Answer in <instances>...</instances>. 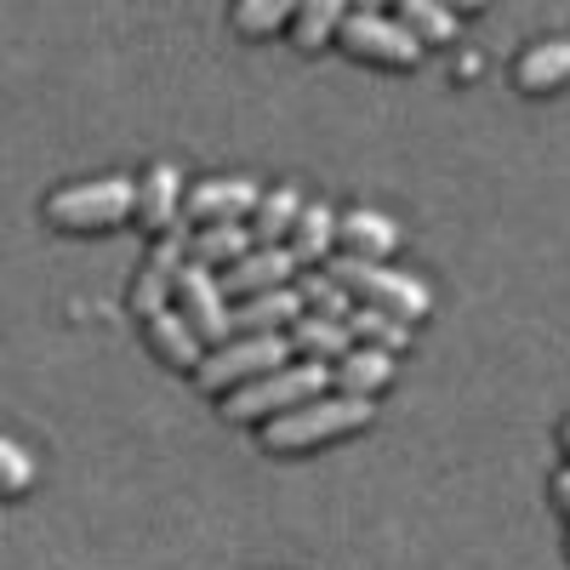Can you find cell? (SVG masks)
<instances>
[{
    "label": "cell",
    "mask_w": 570,
    "mask_h": 570,
    "mask_svg": "<svg viewBox=\"0 0 570 570\" xmlns=\"http://www.w3.org/2000/svg\"><path fill=\"white\" fill-rule=\"evenodd\" d=\"M371 416H376L371 400L325 394V400H314V405H303V411H285V416H274L268 428H257V445H263V456H308V451H320V445H337V440L365 434Z\"/></svg>",
    "instance_id": "cell-1"
},
{
    "label": "cell",
    "mask_w": 570,
    "mask_h": 570,
    "mask_svg": "<svg viewBox=\"0 0 570 570\" xmlns=\"http://www.w3.org/2000/svg\"><path fill=\"white\" fill-rule=\"evenodd\" d=\"M40 217H46V228H58V234H109V228L137 217V177L104 171V177L63 183V188H52V195L40 200Z\"/></svg>",
    "instance_id": "cell-2"
},
{
    "label": "cell",
    "mask_w": 570,
    "mask_h": 570,
    "mask_svg": "<svg viewBox=\"0 0 570 570\" xmlns=\"http://www.w3.org/2000/svg\"><path fill=\"white\" fill-rule=\"evenodd\" d=\"M325 394H331V365L292 360V365H279L274 376H263V383L228 394V400H223V416L240 422V428H268L274 416L303 411V405H314V400H325Z\"/></svg>",
    "instance_id": "cell-3"
},
{
    "label": "cell",
    "mask_w": 570,
    "mask_h": 570,
    "mask_svg": "<svg viewBox=\"0 0 570 570\" xmlns=\"http://www.w3.org/2000/svg\"><path fill=\"white\" fill-rule=\"evenodd\" d=\"M325 274H337L348 292H354V303H365V308H383V314H394L400 325H416V320H428L434 314V292L416 279V274H405V268H394V263H365V257H348V252H337L325 263Z\"/></svg>",
    "instance_id": "cell-4"
},
{
    "label": "cell",
    "mask_w": 570,
    "mask_h": 570,
    "mask_svg": "<svg viewBox=\"0 0 570 570\" xmlns=\"http://www.w3.org/2000/svg\"><path fill=\"white\" fill-rule=\"evenodd\" d=\"M292 360H297V354H292V343H285V337H228L223 348L206 354V365H200V376H195V389L212 394V400L223 405L228 394H240V389L263 383V376H274L279 365H292Z\"/></svg>",
    "instance_id": "cell-5"
},
{
    "label": "cell",
    "mask_w": 570,
    "mask_h": 570,
    "mask_svg": "<svg viewBox=\"0 0 570 570\" xmlns=\"http://www.w3.org/2000/svg\"><path fill=\"white\" fill-rule=\"evenodd\" d=\"M343 52L360 58V63H376V69H416L428 46L394 18V12H371V7H354L343 18Z\"/></svg>",
    "instance_id": "cell-6"
},
{
    "label": "cell",
    "mask_w": 570,
    "mask_h": 570,
    "mask_svg": "<svg viewBox=\"0 0 570 570\" xmlns=\"http://www.w3.org/2000/svg\"><path fill=\"white\" fill-rule=\"evenodd\" d=\"M188 268V228L166 234V240H149V252H142L131 285H126V308L131 320H155L160 308L177 303V279Z\"/></svg>",
    "instance_id": "cell-7"
},
{
    "label": "cell",
    "mask_w": 570,
    "mask_h": 570,
    "mask_svg": "<svg viewBox=\"0 0 570 570\" xmlns=\"http://www.w3.org/2000/svg\"><path fill=\"white\" fill-rule=\"evenodd\" d=\"M257 200H263L257 177H240V171H228V177H200V183H188V200H183V228L252 223Z\"/></svg>",
    "instance_id": "cell-8"
},
{
    "label": "cell",
    "mask_w": 570,
    "mask_h": 570,
    "mask_svg": "<svg viewBox=\"0 0 570 570\" xmlns=\"http://www.w3.org/2000/svg\"><path fill=\"white\" fill-rule=\"evenodd\" d=\"M171 308L195 325V337H200L206 348H223V343L234 337V325H228L234 303H228V292H223V274H212V268L188 263L183 279H177V303H171Z\"/></svg>",
    "instance_id": "cell-9"
},
{
    "label": "cell",
    "mask_w": 570,
    "mask_h": 570,
    "mask_svg": "<svg viewBox=\"0 0 570 570\" xmlns=\"http://www.w3.org/2000/svg\"><path fill=\"white\" fill-rule=\"evenodd\" d=\"M183 200H188V188H183V171L171 160H149L137 171V228L149 234V240H166V234L183 228Z\"/></svg>",
    "instance_id": "cell-10"
},
{
    "label": "cell",
    "mask_w": 570,
    "mask_h": 570,
    "mask_svg": "<svg viewBox=\"0 0 570 570\" xmlns=\"http://www.w3.org/2000/svg\"><path fill=\"white\" fill-rule=\"evenodd\" d=\"M297 274H303V263L292 257V246H252L240 263L223 274V292H228V303H246V297L297 285Z\"/></svg>",
    "instance_id": "cell-11"
},
{
    "label": "cell",
    "mask_w": 570,
    "mask_h": 570,
    "mask_svg": "<svg viewBox=\"0 0 570 570\" xmlns=\"http://www.w3.org/2000/svg\"><path fill=\"white\" fill-rule=\"evenodd\" d=\"M142 348H149L166 371H183V376H200L206 365V343L195 337V325H188L177 308H160L155 320H142Z\"/></svg>",
    "instance_id": "cell-12"
},
{
    "label": "cell",
    "mask_w": 570,
    "mask_h": 570,
    "mask_svg": "<svg viewBox=\"0 0 570 570\" xmlns=\"http://www.w3.org/2000/svg\"><path fill=\"white\" fill-rule=\"evenodd\" d=\"M337 240L348 257H365V263H389L400 246H405V228L389 217V212H376V206H348L343 223H337Z\"/></svg>",
    "instance_id": "cell-13"
},
{
    "label": "cell",
    "mask_w": 570,
    "mask_h": 570,
    "mask_svg": "<svg viewBox=\"0 0 570 570\" xmlns=\"http://www.w3.org/2000/svg\"><path fill=\"white\" fill-rule=\"evenodd\" d=\"M513 86L525 91V98H542V91H559L570 80V40L564 35H548V40H531V46H519V58H513Z\"/></svg>",
    "instance_id": "cell-14"
},
{
    "label": "cell",
    "mask_w": 570,
    "mask_h": 570,
    "mask_svg": "<svg viewBox=\"0 0 570 570\" xmlns=\"http://www.w3.org/2000/svg\"><path fill=\"white\" fill-rule=\"evenodd\" d=\"M303 320V297H297V285H285V292H263V297H246V303H234L228 325H234V337H285Z\"/></svg>",
    "instance_id": "cell-15"
},
{
    "label": "cell",
    "mask_w": 570,
    "mask_h": 570,
    "mask_svg": "<svg viewBox=\"0 0 570 570\" xmlns=\"http://www.w3.org/2000/svg\"><path fill=\"white\" fill-rule=\"evenodd\" d=\"M337 223H343V212L331 206V200H308L303 206V217H297V228H292V257L303 263V268H325L331 257H337Z\"/></svg>",
    "instance_id": "cell-16"
},
{
    "label": "cell",
    "mask_w": 570,
    "mask_h": 570,
    "mask_svg": "<svg viewBox=\"0 0 570 570\" xmlns=\"http://www.w3.org/2000/svg\"><path fill=\"white\" fill-rule=\"evenodd\" d=\"M389 383H394V354H383V348H360L354 343L348 360L331 365V394H348V400H371L376 405V394H383Z\"/></svg>",
    "instance_id": "cell-17"
},
{
    "label": "cell",
    "mask_w": 570,
    "mask_h": 570,
    "mask_svg": "<svg viewBox=\"0 0 570 570\" xmlns=\"http://www.w3.org/2000/svg\"><path fill=\"white\" fill-rule=\"evenodd\" d=\"M285 343H292L297 360H314V365H337L354 354V331L343 320H320V314H303L292 331H285Z\"/></svg>",
    "instance_id": "cell-18"
},
{
    "label": "cell",
    "mask_w": 570,
    "mask_h": 570,
    "mask_svg": "<svg viewBox=\"0 0 570 570\" xmlns=\"http://www.w3.org/2000/svg\"><path fill=\"white\" fill-rule=\"evenodd\" d=\"M257 246V234H252V223H223V228H188V263L195 268H234L246 252Z\"/></svg>",
    "instance_id": "cell-19"
},
{
    "label": "cell",
    "mask_w": 570,
    "mask_h": 570,
    "mask_svg": "<svg viewBox=\"0 0 570 570\" xmlns=\"http://www.w3.org/2000/svg\"><path fill=\"white\" fill-rule=\"evenodd\" d=\"M303 188L297 183H274V188H263V200H257V212H252V234H257V246H285L292 240V228H297V217H303Z\"/></svg>",
    "instance_id": "cell-20"
},
{
    "label": "cell",
    "mask_w": 570,
    "mask_h": 570,
    "mask_svg": "<svg viewBox=\"0 0 570 570\" xmlns=\"http://www.w3.org/2000/svg\"><path fill=\"white\" fill-rule=\"evenodd\" d=\"M343 18H348L343 0H297L292 46H297V52H325V46L343 40Z\"/></svg>",
    "instance_id": "cell-21"
},
{
    "label": "cell",
    "mask_w": 570,
    "mask_h": 570,
    "mask_svg": "<svg viewBox=\"0 0 570 570\" xmlns=\"http://www.w3.org/2000/svg\"><path fill=\"white\" fill-rule=\"evenodd\" d=\"M297 297H303V314H320V320H343V325H348V314L360 308L348 285H343L337 274H325V268H308V274H297Z\"/></svg>",
    "instance_id": "cell-22"
},
{
    "label": "cell",
    "mask_w": 570,
    "mask_h": 570,
    "mask_svg": "<svg viewBox=\"0 0 570 570\" xmlns=\"http://www.w3.org/2000/svg\"><path fill=\"white\" fill-rule=\"evenodd\" d=\"M292 18H297V7L292 0H240V7L228 12V29L234 35H246V40H263V35H292Z\"/></svg>",
    "instance_id": "cell-23"
},
{
    "label": "cell",
    "mask_w": 570,
    "mask_h": 570,
    "mask_svg": "<svg viewBox=\"0 0 570 570\" xmlns=\"http://www.w3.org/2000/svg\"><path fill=\"white\" fill-rule=\"evenodd\" d=\"M348 331H354L360 348H383V354H394V360H400V348L411 343V325H400V320L383 314V308H365V303L348 314Z\"/></svg>",
    "instance_id": "cell-24"
},
{
    "label": "cell",
    "mask_w": 570,
    "mask_h": 570,
    "mask_svg": "<svg viewBox=\"0 0 570 570\" xmlns=\"http://www.w3.org/2000/svg\"><path fill=\"white\" fill-rule=\"evenodd\" d=\"M394 18H400L422 46H445V40H456V12L440 7V0H400Z\"/></svg>",
    "instance_id": "cell-25"
},
{
    "label": "cell",
    "mask_w": 570,
    "mask_h": 570,
    "mask_svg": "<svg viewBox=\"0 0 570 570\" xmlns=\"http://www.w3.org/2000/svg\"><path fill=\"white\" fill-rule=\"evenodd\" d=\"M35 485V456L23 451V440H0V491L7 502H18Z\"/></svg>",
    "instance_id": "cell-26"
},
{
    "label": "cell",
    "mask_w": 570,
    "mask_h": 570,
    "mask_svg": "<svg viewBox=\"0 0 570 570\" xmlns=\"http://www.w3.org/2000/svg\"><path fill=\"white\" fill-rule=\"evenodd\" d=\"M548 502H553V513L570 525V462H559V468L548 473Z\"/></svg>",
    "instance_id": "cell-27"
},
{
    "label": "cell",
    "mask_w": 570,
    "mask_h": 570,
    "mask_svg": "<svg viewBox=\"0 0 570 570\" xmlns=\"http://www.w3.org/2000/svg\"><path fill=\"white\" fill-rule=\"evenodd\" d=\"M559 456H564V462H570V416H564V422H559Z\"/></svg>",
    "instance_id": "cell-28"
},
{
    "label": "cell",
    "mask_w": 570,
    "mask_h": 570,
    "mask_svg": "<svg viewBox=\"0 0 570 570\" xmlns=\"http://www.w3.org/2000/svg\"><path fill=\"white\" fill-rule=\"evenodd\" d=\"M564 553H570V537H564Z\"/></svg>",
    "instance_id": "cell-29"
}]
</instances>
